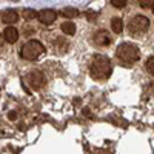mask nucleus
I'll return each instance as SVG.
<instances>
[{
    "instance_id": "f3484780",
    "label": "nucleus",
    "mask_w": 154,
    "mask_h": 154,
    "mask_svg": "<svg viewBox=\"0 0 154 154\" xmlns=\"http://www.w3.org/2000/svg\"><path fill=\"white\" fill-rule=\"evenodd\" d=\"M85 16H86L88 20H96V19H97V12H96V11H86Z\"/></svg>"
},
{
    "instance_id": "6ab92c4d",
    "label": "nucleus",
    "mask_w": 154,
    "mask_h": 154,
    "mask_svg": "<svg viewBox=\"0 0 154 154\" xmlns=\"http://www.w3.org/2000/svg\"><path fill=\"white\" fill-rule=\"evenodd\" d=\"M82 112H83V114L86 116V117H91V112H89V109H88V108H85V109H83Z\"/></svg>"
},
{
    "instance_id": "f8f14e48",
    "label": "nucleus",
    "mask_w": 154,
    "mask_h": 154,
    "mask_svg": "<svg viewBox=\"0 0 154 154\" xmlns=\"http://www.w3.org/2000/svg\"><path fill=\"white\" fill-rule=\"evenodd\" d=\"M62 31L68 34V35H72L75 32V25L72 22H65V23H62Z\"/></svg>"
},
{
    "instance_id": "aec40b11",
    "label": "nucleus",
    "mask_w": 154,
    "mask_h": 154,
    "mask_svg": "<svg viewBox=\"0 0 154 154\" xmlns=\"http://www.w3.org/2000/svg\"><path fill=\"white\" fill-rule=\"evenodd\" d=\"M3 42H5V37H3L2 34H0V46H2V45H3Z\"/></svg>"
},
{
    "instance_id": "1a4fd4ad",
    "label": "nucleus",
    "mask_w": 154,
    "mask_h": 154,
    "mask_svg": "<svg viewBox=\"0 0 154 154\" xmlns=\"http://www.w3.org/2000/svg\"><path fill=\"white\" fill-rule=\"evenodd\" d=\"M3 37H5V40L9 42V43H16L17 42V38H19V31L16 28H12V26H8L3 32Z\"/></svg>"
},
{
    "instance_id": "f257e3e1",
    "label": "nucleus",
    "mask_w": 154,
    "mask_h": 154,
    "mask_svg": "<svg viewBox=\"0 0 154 154\" xmlns=\"http://www.w3.org/2000/svg\"><path fill=\"white\" fill-rule=\"evenodd\" d=\"M91 75L94 79H108L112 72V65H111V60L106 57V56H96L93 59V63H91Z\"/></svg>"
},
{
    "instance_id": "2eb2a0df",
    "label": "nucleus",
    "mask_w": 154,
    "mask_h": 154,
    "mask_svg": "<svg viewBox=\"0 0 154 154\" xmlns=\"http://www.w3.org/2000/svg\"><path fill=\"white\" fill-rule=\"evenodd\" d=\"M111 5L117 9H122L126 6V0H111Z\"/></svg>"
},
{
    "instance_id": "412c9836",
    "label": "nucleus",
    "mask_w": 154,
    "mask_h": 154,
    "mask_svg": "<svg viewBox=\"0 0 154 154\" xmlns=\"http://www.w3.org/2000/svg\"><path fill=\"white\" fill-rule=\"evenodd\" d=\"M152 12H154V6H152Z\"/></svg>"
},
{
    "instance_id": "ddd939ff",
    "label": "nucleus",
    "mask_w": 154,
    "mask_h": 154,
    "mask_svg": "<svg viewBox=\"0 0 154 154\" xmlns=\"http://www.w3.org/2000/svg\"><path fill=\"white\" fill-rule=\"evenodd\" d=\"M22 16H23L25 19H34V17H38V12L34 11V9L26 8V9H23V11H22Z\"/></svg>"
},
{
    "instance_id": "9d476101",
    "label": "nucleus",
    "mask_w": 154,
    "mask_h": 154,
    "mask_svg": "<svg viewBox=\"0 0 154 154\" xmlns=\"http://www.w3.org/2000/svg\"><path fill=\"white\" fill-rule=\"evenodd\" d=\"M111 28H112V31L116 34H120L123 31V22H122V19L120 17H114L111 20Z\"/></svg>"
},
{
    "instance_id": "7ed1b4c3",
    "label": "nucleus",
    "mask_w": 154,
    "mask_h": 154,
    "mask_svg": "<svg viewBox=\"0 0 154 154\" xmlns=\"http://www.w3.org/2000/svg\"><path fill=\"white\" fill-rule=\"evenodd\" d=\"M43 53H45V46L40 42H37V40L26 42L20 49V56L25 60H35V59L40 57Z\"/></svg>"
},
{
    "instance_id": "a211bd4d",
    "label": "nucleus",
    "mask_w": 154,
    "mask_h": 154,
    "mask_svg": "<svg viewBox=\"0 0 154 154\" xmlns=\"http://www.w3.org/2000/svg\"><path fill=\"white\" fill-rule=\"evenodd\" d=\"M8 119H9V120H16V119H17V112H16V111H9V112H8Z\"/></svg>"
},
{
    "instance_id": "4468645a",
    "label": "nucleus",
    "mask_w": 154,
    "mask_h": 154,
    "mask_svg": "<svg viewBox=\"0 0 154 154\" xmlns=\"http://www.w3.org/2000/svg\"><path fill=\"white\" fill-rule=\"evenodd\" d=\"M145 66H146V69H148V72L154 75V56H151V57H148V60H146V63H145Z\"/></svg>"
},
{
    "instance_id": "0eeeda50",
    "label": "nucleus",
    "mask_w": 154,
    "mask_h": 154,
    "mask_svg": "<svg viewBox=\"0 0 154 154\" xmlns=\"http://www.w3.org/2000/svg\"><path fill=\"white\" fill-rule=\"evenodd\" d=\"M111 42H112V38H111L109 32L105 31V29H102V31L94 34V43L97 46H108V45H111Z\"/></svg>"
},
{
    "instance_id": "39448f33",
    "label": "nucleus",
    "mask_w": 154,
    "mask_h": 154,
    "mask_svg": "<svg viewBox=\"0 0 154 154\" xmlns=\"http://www.w3.org/2000/svg\"><path fill=\"white\" fill-rule=\"evenodd\" d=\"M26 82L31 88L38 89V88H42L45 85V74L42 71H38V69H34L26 75Z\"/></svg>"
},
{
    "instance_id": "423d86ee",
    "label": "nucleus",
    "mask_w": 154,
    "mask_h": 154,
    "mask_svg": "<svg viewBox=\"0 0 154 154\" xmlns=\"http://www.w3.org/2000/svg\"><path fill=\"white\" fill-rule=\"evenodd\" d=\"M38 20H40V23L43 25H51L54 23L56 19H57V12L53 11V9H42L40 12H38Z\"/></svg>"
},
{
    "instance_id": "f03ea898",
    "label": "nucleus",
    "mask_w": 154,
    "mask_h": 154,
    "mask_svg": "<svg viewBox=\"0 0 154 154\" xmlns=\"http://www.w3.org/2000/svg\"><path fill=\"white\" fill-rule=\"evenodd\" d=\"M116 56H117L119 60H122L123 63L130 65V63H134L140 59V51L136 45L133 43H120L116 49Z\"/></svg>"
},
{
    "instance_id": "9b49d317",
    "label": "nucleus",
    "mask_w": 154,
    "mask_h": 154,
    "mask_svg": "<svg viewBox=\"0 0 154 154\" xmlns=\"http://www.w3.org/2000/svg\"><path fill=\"white\" fill-rule=\"evenodd\" d=\"M60 14H62L63 17H68V19H74V17H77V16H79V11H77L75 8H71V6H69V8H63Z\"/></svg>"
},
{
    "instance_id": "6e6552de",
    "label": "nucleus",
    "mask_w": 154,
    "mask_h": 154,
    "mask_svg": "<svg viewBox=\"0 0 154 154\" xmlns=\"http://www.w3.org/2000/svg\"><path fill=\"white\" fill-rule=\"evenodd\" d=\"M19 20V16L14 9H5L2 12V22L6 23V25H12Z\"/></svg>"
},
{
    "instance_id": "20e7f679",
    "label": "nucleus",
    "mask_w": 154,
    "mask_h": 154,
    "mask_svg": "<svg viewBox=\"0 0 154 154\" xmlns=\"http://www.w3.org/2000/svg\"><path fill=\"white\" fill-rule=\"evenodd\" d=\"M148 26H149V20L145 16H136V17H133L130 20V25H128L130 32L134 34V35L146 32L148 31Z\"/></svg>"
},
{
    "instance_id": "dca6fc26",
    "label": "nucleus",
    "mask_w": 154,
    "mask_h": 154,
    "mask_svg": "<svg viewBox=\"0 0 154 154\" xmlns=\"http://www.w3.org/2000/svg\"><path fill=\"white\" fill-rule=\"evenodd\" d=\"M139 5L142 6V8H151L154 6V0H137Z\"/></svg>"
}]
</instances>
